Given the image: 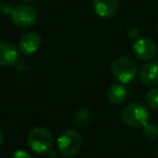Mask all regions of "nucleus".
I'll use <instances>...</instances> for the list:
<instances>
[{"mask_svg": "<svg viewBox=\"0 0 158 158\" xmlns=\"http://www.w3.org/2000/svg\"><path fill=\"white\" fill-rule=\"evenodd\" d=\"M82 146V138L76 130H66L57 139V149L65 157H70L78 153Z\"/></svg>", "mask_w": 158, "mask_h": 158, "instance_id": "obj_1", "label": "nucleus"}, {"mask_svg": "<svg viewBox=\"0 0 158 158\" xmlns=\"http://www.w3.org/2000/svg\"><path fill=\"white\" fill-rule=\"evenodd\" d=\"M53 139L50 131L46 128H34L27 136V143L31 151L37 154H46L52 146Z\"/></svg>", "mask_w": 158, "mask_h": 158, "instance_id": "obj_2", "label": "nucleus"}, {"mask_svg": "<svg viewBox=\"0 0 158 158\" xmlns=\"http://www.w3.org/2000/svg\"><path fill=\"white\" fill-rule=\"evenodd\" d=\"M121 118L129 127H144L148 121V110L140 103H131L123 110Z\"/></svg>", "mask_w": 158, "mask_h": 158, "instance_id": "obj_3", "label": "nucleus"}, {"mask_svg": "<svg viewBox=\"0 0 158 158\" xmlns=\"http://www.w3.org/2000/svg\"><path fill=\"white\" fill-rule=\"evenodd\" d=\"M136 65L129 57H118L112 64V74L121 84L132 81L136 76Z\"/></svg>", "mask_w": 158, "mask_h": 158, "instance_id": "obj_4", "label": "nucleus"}, {"mask_svg": "<svg viewBox=\"0 0 158 158\" xmlns=\"http://www.w3.org/2000/svg\"><path fill=\"white\" fill-rule=\"evenodd\" d=\"M11 20L16 26L26 28L37 21V12L29 5H20L10 10Z\"/></svg>", "mask_w": 158, "mask_h": 158, "instance_id": "obj_5", "label": "nucleus"}, {"mask_svg": "<svg viewBox=\"0 0 158 158\" xmlns=\"http://www.w3.org/2000/svg\"><path fill=\"white\" fill-rule=\"evenodd\" d=\"M132 51L138 59L148 61L157 54V46L152 39L139 38L132 46Z\"/></svg>", "mask_w": 158, "mask_h": 158, "instance_id": "obj_6", "label": "nucleus"}, {"mask_svg": "<svg viewBox=\"0 0 158 158\" xmlns=\"http://www.w3.org/2000/svg\"><path fill=\"white\" fill-rule=\"evenodd\" d=\"M41 46V37L39 34L31 31L22 36L19 42V49L24 55H31L39 50Z\"/></svg>", "mask_w": 158, "mask_h": 158, "instance_id": "obj_7", "label": "nucleus"}, {"mask_svg": "<svg viewBox=\"0 0 158 158\" xmlns=\"http://www.w3.org/2000/svg\"><path fill=\"white\" fill-rule=\"evenodd\" d=\"M140 80L147 87L158 86V61H151L144 64L140 70Z\"/></svg>", "mask_w": 158, "mask_h": 158, "instance_id": "obj_8", "label": "nucleus"}, {"mask_svg": "<svg viewBox=\"0 0 158 158\" xmlns=\"http://www.w3.org/2000/svg\"><path fill=\"white\" fill-rule=\"evenodd\" d=\"M19 60V51L13 44L9 41H0V65L11 66Z\"/></svg>", "mask_w": 158, "mask_h": 158, "instance_id": "obj_9", "label": "nucleus"}, {"mask_svg": "<svg viewBox=\"0 0 158 158\" xmlns=\"http://www.w3.org/2000/svg\"><path fill=\"white\" fill-rule=\"evenodd\" d=\"M94 12L103 19H108L115 15L118 9L117 0H93Z\"/></svg>", "mask_w": 158, "mask_h": 158, "instance_id": "obj_10", "label": "nucleus"}, {"mask_svg": "<svg viewBox=\"0 0 158 158\" xmlns=\"http://www.w3.org/2000/svg\"><path fill=\"white\" fill-rule=\"evenodd\" d=\"M127 89L120 84L110 86L107 90V99L112 104H120L127 98Z\"/></svg>", "mask_w": 158, "mask_h": 158, "instance_id": "obj_11", "label": "nucleus"}, {"mask_svg": "<svg viewBox=\"0 0 158 158\" xmlns=\"http://www.w3.org/2000/svg\"><path fill=\"white\" fill-rule=\"evenodd\" d=\"M146 103L152 110H158V88H153L146 93Z\"/></svg>", "mask_w": 158, "mask_h": 158, "instance_id": "obj_12", "label": "nucleus"}, {"mask_svg": "<svg viewBox=\"0 0 158 158\" xmlns=\"http://www.w3.org/2000/svg\"><path fill=\"white\" fill-rule=\"evenodd\" d=\"M158 129L155 125L153 123H146L144 126V135L148 139H154L155 136H157Z\"/></svg>", "mask_w": 158, "mask_h": 158, "instance_id": "obj_13", "label": "nucleus"}, {"mask_svg": "<svg viewBox=\"0 0 158 158\" xmlns=\"http://www.w3.org/2000/svg\"><path fill=\"white\" fill-rule=\"evenodd\" d=\"M128 36L131 39H138L139 36H140V31H139L138 27H130L129 31H128Z\"/></svg>", "mask_w": 158, "mask_h": 158, "instance_id": "obj_14", "label": "nucleus"}, {"mask_svg": "<svg viewBox=\"0 0 158 158\" xmlns=\"http://www.w3.org/2000/svg\"><path fill=\"white\" fill-rule=\"evenodd\" d=\"M14 158H31V156L23 149H19L14 153Z\"/></svg>", "mask_w": 158, "mask_h": 158, "instance_id": "obj_15", "label": "nucleus"}, {"mask_svg": "<svg viewBox=\"0 0 158 158\" xmlns=\"http://www.w3.org/2000/svg\"><path fill=\"white\" fill-rule=\"evenodd\" d=\"M2 142H3V132L2 130L0 129V145L2 144Z\"/></svg>", "mask_w": 158, "mask_h": 158, "instance_id": "obj_16", "label": "nucleus"}, {"mask_svg": "<svg viewBox=\"0 0 158 158\" xmlns=\"http://www.w3.org/2000/svg\"><path fill=\"white\" fill-rule=\"evenodd\" d=\"M20 1H22V2H31V1H34V0H20Z\"/></svg>", "mask_w": 158, "mask_h": 158, "instance_id": "obj_17", "label": "nucleus"}, {"mask_svg": "<svg viewBox=\"0 0 158 158\" xmlns=\"http://www.w3.org/2000/svg\"><path fill=\"white\" fill-rule=\"evenodd\" d=\"M157 31H158V24H157Z\"/></svg>", "mask_w": 158, "mask_h": 158, "instance_id": "obj_18", "label": "nucleus"}]
</instances>
